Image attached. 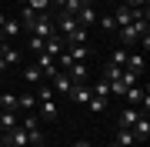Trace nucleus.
<instances>
[{"label": "nucleus", "instance_id": "obj_31", "mask_svg": "<svg viewBox=\"0 0 150 147\" xmlns=\"http://www.w3.org/2000/svg\"><path fill=\"white\" fill-rule=\"evenodd\" d=\"M4 20H7V13H0V30H4Z\"/></svg>", "mask_w": 150, "mask_h": 147}, {"label": "nucleus", "instance_id": "obj_30", "mask_svg": "<svg viewBox=\"0 0 150 147\" xmlns=\"http://www.w3.org/2000/svg\"><path fill=\"white\" fill-rule=\"evenodd\" d=\"M74 147H90V141H77V144H74Z\"/></svg>", "mask_w": 150, "mask_h": 147}, {"label": "nucleus", "instance_id": "obj_23", "mask_svg": "<svg viewBox=\"0 0 150 147\" xmlns=\"http://www.w3.org/2000/svg\"><path fill=\"white\" fill-rule=\"evenodd\" d=\"M93 97H110V84L103 80V77H100V80L93 84Z\"/></svg>", "mask_w": 150, "mask_h": 147}, {"label": "nucleus", "instance_id": "obj_13", "mask_svg": "<svg viewBox=\"0 0 150 147\" xmlns=\"http://www.w3.org/2000/svg\"><path fill=\"white\" fill-rule=\"evenodd\" d=\"M140 117V110L134 107V104H130V107L127 110H123V114H120V120H117V127H134V120Z\"/></svg>", "mask_w": 150, "mask_h": 147}, {"label": "nucleus", "instance_id": "obj_26", "mask_svg": "<svg viewBox=\"0 0 150 147\" xmlns=\"http://www.w3.org/2000/svg\"><path fill=\"white\" fill-rule=\"evenodd\" d=\"M83 4H87V0H67V4H64V13H70V17H77V10H80Z\"/></svg>", "mask_w": 150, "mask_h": 147}, {"label": "nucleus", "instance_id": "obj_27", "mask_svg": "<svg viewBox=\"0 0 150 147\" xmlns=\"http://www.w3.org/2000/svg\"><path fill=\"white\" fill-rule=\"evenodd\" d=\"M30 50H33V54H40V50H43V40L40 37H30V44H27Z\"/></svg>", "mask_w": 150, "mask_h": 147}, {"label": "nucleus", "instance_id": "obj_11", "mask_svg": "<svg viewBox=\"0 0 150 147\" xmlns=\"http://www.w3.org/2000/svg\"><path fill=\"white\" fill-rule=\"evenodd\" d=\"M37 104H40V117H43V120H57V100H54V97L37 100Z\"/></svg>", "mask_w": 150, "mask_h": 147}, {"label": "nucleus", "instance_id": "obj_14", "mask_svg": "<svg viewBox=\"0 0 150 147\" xmlns=\"http://www.w3.org/2000/svg\"><path fill=\"white\" fill-rule=\"evenodd\" d=\"M113 20H117V27H127V23L134 20V10H130V7L123 4V7H117V13H113Z\"/></svg>", "mask_w": 150, "mask_h": 147}, {"label": "nucleus", "instance_id": "obj_6", "mask_svg": "<svg viewBox=\"0 0 150 147\" xmlns=\"http://www.w3.org/2000/svg\"><path fill=\"white\" fill-rule=\"evenodd\" d=\"M134 137H137V144H144L147 137H150V120H147V114H140V117L134 120Z\"/></svg>", "mask_w": 150, "mask_h": 147}, {"label": "nucleus", "instance_id": "obj_24", "mask_svg": "<svg viewBox=\"0 0 150 147\" xmlns=\"http://www.w3.org/2000/svg\"><path fill=\"white\" fill-rule=\"evenodd\" d=\"M87 104H90V110H93V114H103V110H107V97H90Z\"/></svg>", "mask_w": 150, "mask_h": 147}, {"label": "nucleus", "instance_id": "obj_4", "mask_svg": "<svg viewBox=\"0 0 150 147\" xmlns=\"http://www.w3.org/2000/svg\"><path fill=\"white\" fill-rule=\"evenodd\" d=\"M50 80H54V94H64V97H67V94L74 90V80H70L64 70H57L54 77H50Z\"/></svg>", "mask_w": 150, "mask_h": 147}, {"label": "nucleus", "instance_id": "obj_8", "mask_svg": "<svg viewBox=\"0 0 150 147\" xmlns=\"http://www.w3.org/2000/svg\"><path fill=\"white\" fill-rule=\"evenodd\" d=\"M67 97L74 100V104H87V100L93 97V94H90V87H87V84H74V90H70Z\"/></svg>", "mask_w": 150, "mask_h": 147}, {"label": "nucleus", "instance_id": "obj_16", "mask_svg": "<svg viewBox=\"0 0 150 147\" xmlns=\"http://www.w3.org/2000/svg\"><path fill=\"white\" fill-rule=\"evenodd\" d=\"M127 54H130L127 47H117V50L110 54V67H117V70H123V64H127Z\"/></svg>", "mask_w": 150, "mask_h": 147}, {"label": "nucleus", "instance_id": "obj_19", "mask_svg": "<svg viewBox=\"0 0 150 147\" xmlns=\"http://www.w3.org/2000/svg\"><path fill=\"white\" fill-rule=\"evenodd\" d=\"M40 77H43V70L37 64H30V67H23V80L27 84H40Z\"/></svg>", "mask_w": 150, "mask_h": 147}, {"label": "nucleus", "instance_id": "obj_29", "mask_svg": "<svg viewBox=\"0 0 150 147\" xmlns=\"http://www.w3.org/2000/svg\"><path fill=\"white\" fill-rule=\"evenodd\" d=\"M0 147H13L10 141H7V134H4V137H0Z\"/></svg>", "mask_w": 150, "mask_h": 147}, {"label": "nucleus", "instance_id": "obj_1", "mask_svg": "<svg viewBox=\"0 0 150 147\" xmlns=\"http://www.w3.org/2000/svg\"><path fill=\"white\" fill-rule=\"evenodd\" d=\"M17 64H20V50L13 47V40H4V44H0V70L17 67Z\"/></svg>", "mask_w": 150, "mask_h": 147}, {"label": "nucleus", "instance_id": "obj_28", "mask_svg": "<svg viewBox=\"0 0 150 147\" xmlns=\"http://www.w3.org/2000/svg\"><path fill=\"white\" fill-rule=\"evenodd\" d=\"M127 7H147V0H127Z\"/></svg>", "mask_w": 150, "mask_h": 147}, {"label": "nucleus", "instance_id": "obj_7", "mask_svg": "<svg viewBox=\"0 0 150 147\" xmlns=\"http://www.w3.org/2000/svg\"><path fill=\"white\" fill-rule=\"evenodd\" d=\"M7 141H10L13 147H30V137H27V131H23L20 124H17L13 131H7Z\"/></svg>", "mask_w": 150, "mask_h": 147}, {"label": "nucleus", "instance_id": "obj_22", "mask_svg": "<svg viewBox=\"0 0 150 147\" xmlns=\"http://www.w3.org/2000/svg\"><path fill=\"white\" fill-rule=\"evenodd\" d=\"M97 23H100V27L107 30V33H113V30H117V20H113V13H103V17H97Z\"/></svg>", "mask_w": 150, "mask_h": 147}, {"label": "nucleus", "instance_id": "obj_20", "mask_svg": "<svg viewBox=\"0 0 150 147\" xmlns=\"http://www.w3.org/2000/svg\"><path fill=\"white\" fill-rule=\"evenodd\" d=\"M0 107L4 110H17V94H10V90L0 94ZM17 114H20V110H17Z\"/></svg>", "mask_w": 150, "mask_h": 147}, {"label": "nucleus", "instance_id": "obj_3", "mask_svg": "<svg viewBox=\"0 0 150 147\" xmlns=\"http://www.w3.org/2000/svg\"><path fill=\"white\" fill-rule=\"evenodd\" d=\"M97 17H100V13H97L90 4H83L80 10H77V17H74V20H77V27H90V23H97Z\"/></svg>", "mask_w": 150, "mask_h": 147}, {"label": "nucleus", "instance_id": "obj_18", "mask_svg": "<svg viewBox=\"0 0 150 147\" xmlns=\"http://www.w3.org/2000/svg\"><path fill=\"white\" fill-rule=\"evenodd\" d=\"M64 74H67L74 84H83V80H87V67H83V64H74V67H70V70H64Z\"/></svg>", "mask_w": 150, "mask_h": 147}, {"label": "nucleus", "instance_id": "obj_10", "mask_svg": "<svg viewBox=\"0 0 150 147\" xmlns=\"http://www.w3.org/2000/svg\"><path fill=\"white\" fill-rule=\"evenodd\" d=\"M123 70L140 77V70H144V54H127V64H123Z\"/></svg>", "mask_w": 150, "mask_h": 147}, {"label": "nucleus", "instance_id": "obj_34", "mask_svg": "<svg viewBox=\"0 0 150 147\" xmlns=\"http://www.w3.org/2000/svg\"><path fill=\"white\" fill-rule=\"evenodd\" d=\"M120 4H127V0H120Z\"/></svg>", "mask_w": 150, "mask_h": 147}, {"label": "nucleus", "instance_id": "obj_17", "mask_svg": "<svg viewBox=\"0 0 150 147\" xmlns=\"http://www.w3.org/2000/svg\"><path fill=\"white\" fill-rule=\"evenodd\" d=\"M144 90H147V87H140V84H130V87L123 90V97H127V104H134V107H137V100L144 97Z\"/></svg>", "mask_w": 150, "mask_h": 147}, {"label": "nucleus", "instance_id": "obj_5", "mask_svg": "<svg viewBox=\"0 0 150 147\" xmlns=\"http://www.w3.org/2000/svg\"><path fill=\"white\" fill-rule=\"evenodd\" d=\"M113 147H137V137H134V131H130V127H117Z\"/></svg>", "mask_w": 150, "mask_h": 147}, {"label": "nucleus", "instance_id": "obj_21", "mask_svg": "<svg viewBox=\"0 0 150 147\" xmlns=\"http://www.w3.org/2000/svg\"><path fill=\"white\" fill-rule=\"evenodd\" d=\"M67 54H70V60H77V64H83V60H87V47H83V44H74V47L67 50Z\"/></svg>", "mask_w": 150, "mask_h": 147}, {"label": "nucleus", "instance_id": "obj_15", "mask_svg": "<svg viewBox=\"0 0 150 147\" xmlns=\"http://www.w3.org/2000/svg\"><path fill=\"white\" fill-rule=\"evenodd\" d=\"M17 33H20V20H13V17H7V20H4V40H13Z\"/></svg>", "mask_w": 150, "mask_h": 147}, {"label": "nucleus", "instance_id": "obj_9", "mask_svg": "<svg viewBox=\"0 0 150 147\" xmlns=\"http://www.w3.org/2000/svg\"><path fill=\"white\" fill-rule=\"evenodd\" d=\"M20 124V117H17V110H0V131H13V127Z\"/></svg>", "mask_w": 150, "mask_h": 147}, {"label": "nucleus", "instance_id": "obj_2", "mask_svg": "<svg viewBox=\"0 0 150 147\" xmlns=\"http://www.w3.org/2000/svg\"><path fill=\"white\" fill-rule=\"evenodd\" d=\"M40 54H50V57H60V54H64V37H60V33H50V37L47 40H43V50H40Z\"/></svg>", "mask_w": 150, "mask_h": 147}, {"label": "nucleus", "instance_id": "obj_12", "mask_svg": "<svg viewBox=\"0 0 150 147\" xmlns=\"http://www.w3.org/2000/svg\"><path fill=\"white\" fill-rule=\"evenodd\" d=\"M37 107V94H17V110H33Z\"/></svg>", "mask_w": 150, "mask_h": 147}, {"label": "nucleus", "instance_id": "obj_33", "mask_svg": "<svg viewBox=\"0 0 150 147\" xmlns=\"http://www.w3.org/2000/svg\"><path fill=\"white\" fill-rule=\"evenodd\" d=\"M17 4H20V7H23V4H27V0H17Z\"/></svg>", "mask_w": 150, "mask_h": 147}, {"label": "nucleus", "instance_id": "obj_25", "mask_svg": "<svg viewBox=\"0 0 150 147\" xmlns=\"http://www.w3.org/2000/svg\"><path fill=\"white\" fill-rule=\"evenodd\" d=\"M27 7L37 10V13H47V10H50V0H27Z\"/></svg>", "mask_w": 150, "mask_h": 147}, {"label": "nucleus", "instance_id": "obj_32", "mask_svg": "<svg viewBox=\"0 0 150 147\" xmlns=\"http://www.w3.org/2000/svg\"><path fill=\"white\" fill-rule=\"evenodd\" d=\"M0 44H4V30H0Z\"/></svg>", "mask_w": 150, "mask_h": 147}]
</instances>
